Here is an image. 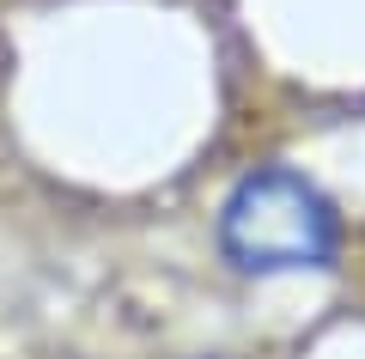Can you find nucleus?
I'll return each instance as SVG.
<instances>
[{
  "mask_svg": "<svg viewBox=\"0 0 365 359\" xmlns=\"http://www.w3.org/2000/svg\"><path fill=\"white\" fill-rule=\"evenodd\" d=\"M220 250L237 274H304L341 256V213L311 177L262 165L220 207Z\"/></svg>",
  "mask_w": 365,
  "mask_h": 359,
  "instance_id": "nucleus-1",
  "label": "nucleus"
}]
</instances>
